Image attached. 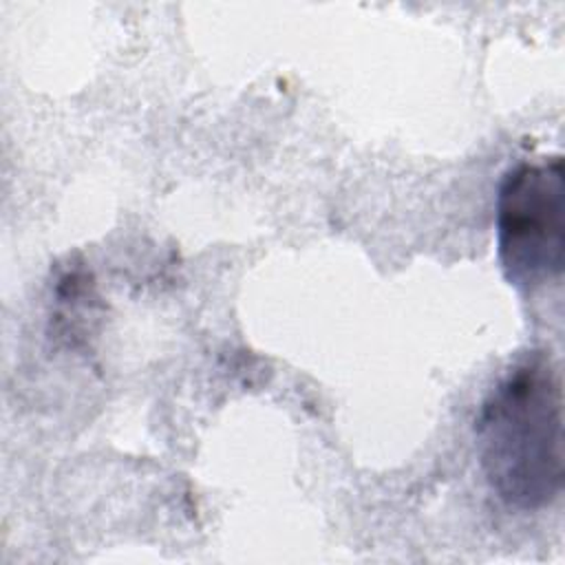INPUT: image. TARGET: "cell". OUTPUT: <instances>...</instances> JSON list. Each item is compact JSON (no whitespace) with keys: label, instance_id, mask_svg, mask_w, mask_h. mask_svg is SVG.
<instances>
[{"label":"cell","instance_id":"6da1fadb","mask_svg":"<svg viewBox=\"0 0 565 565\" xmlns=\"http://www.w3.org/2000/svg\"><path fill=\"white\" fill-rule=\"evenodd\" d=\"M475 444L490 490L510 508L534 512L563 490L561 373L543 351L525 353L483 397Z\"/></svg>","mask_w":565,"mask_h":565},{"label":"cell","instance_id":"7a4b0ae2","mask_svg":"<svg viewBox=\"0 0 565 565\" xmlns=\"http://www.w3.org/2000/svg\"><path fill=\"white\" fill-rule=\"evenodd\" d=\"M563 159L510 166L497 190V256L505 280L534 291L563 274Z\"/></svg>","mask_w":565,"mask_h":565}]
</instances>
